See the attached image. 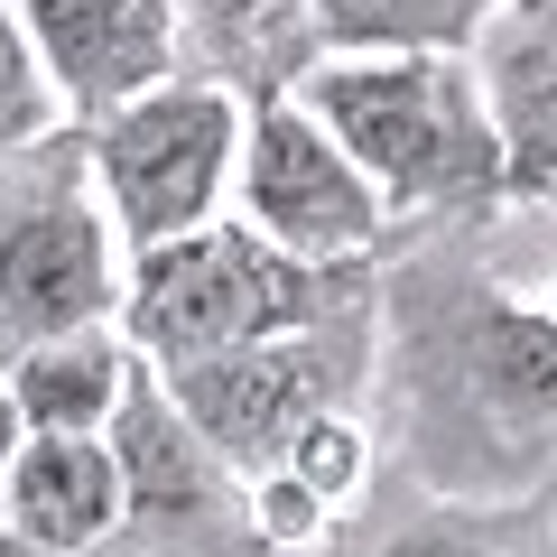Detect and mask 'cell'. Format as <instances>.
I'll use <instances>...</instances> for the list:
<instances>
[{
    "label": "cell",
    "instance_id": "1",
    "mask_svg": "<svg viewBox=\"0 0 557 557\" xmlns=\"http://www.w3.org/2000/svg\"><path fill=\"white\" fill-rule=\"evenodd\" d=\"M372 437L428 493L520 502L557 474V325L493 260L483 223L381 251Z\"/></svg>",
    "mask_w": 557,
    "mask_h": 557
},
{
    "label": "cell",
    "instance_id": "2",
    "mask_svg": "<svg viewBox=\"0 0 557 557\" xmlns=\"http://www.w3.org/2000/svg\"><path fill=\"white\" fill-rule=\"evenodd\" d=\"M298 102L381 186L399 242L428 223H483L520 196L474 57H317L298 75Z\"/></svg>",
    "mask_w": 557,
    "mask_h": 557
},
{
    "label": "cell",
    "instance_id": "3",
    "mask_svg": "<svg viewBox=\"0 0 557 557\" xmlns=\"http://www.w3.org/2000/svg\"><path fill=\"white\" fill-rule=\"evenodd\" d=\"M381 260H298L260 242L242 214H214L177 242H149L131 251V278H121V335H131L139 362H205L233 354V344L288 335V325H317L335 307L372 298Z\"/></svg>",
    "mask_w": 557,
    "mask_h": 557
},
{
    "label": "cell",
    "instance_id": "4",
    "mask_svg": "<svg viewBox=\"0 0 557 557\" xmlns=\"http://www.w3.org/2000/svg\"><path fill=\"white\" fill-rule=\"evenodd\" d=\"M121 278L131 251L102 214L84 121L0 149V362L84 325H121Z\"/></svg>",
    "mask_w": 557,
    "mask_h": 557
},
{
    "label": "cell",
    "instance_id": "5",
    "mask_svg": "<svg viewBox=\"0 0 557 557\" xmlns=\"http://www.w3.org/2000/svg\"><path fill=\"white\" fill-rule=\"evenodd\" d=\"M372 335H381V288L335 307V317H317V325H288V335L177 362L159 381L177 391V409L205 428V446L233 474H260V465L288 456V437H298L307 418L362 409V391H372Z\"/></svg>",
    "mask_w": 557,
    "mask_h": 557
},
{
    "label": "cell",
    "instance_id": "6",
    "mask_svg": "<svg viewBox=\"0 0 557 557\" xmlns=\"http://www.w3.org/2000/svg\"><path fill=\"white\" fill-rule=\"evenodd\" d=\"M242 121H251V102L205 75H168L149 94L112 102L102 121H84V159H94V186H102V214H112L121 251L177 242L233 205Z\"/></svg>",
    "mask_w": 557,
    "mask_h": 557
},
{
    "label": "cell",
    "instance_id": "7",
    "mask_svg": "<svg viewBox=\"0 0 557 557\" xmlns=\"http://www.w3.org/2000/svg\"><path fill=\"white\" fill-rule=\"evenodd\" d=\"M102 437H112L121 483H131V520H121L112 557H270L251 539L242 474L205 446V428L159 381V362L131 372V391H121V409H112Z\"/></svg>",
    "mask_w": 557,
    "mask_h": 557
},
{
    "label": "cell",
    "instance_id": "8",
    "mask_svg": "<svg viewBox=\"0 0 557 557\" xmlns=\"http://www.w3.org/2000/svg\"><path fill=\"white\" fill-rule=\"evenodd\" d=\"M233 214L260 242L298 251V260H381L399 242L381 186L362 177L354 149L298 94L251 102V121H242V168H233Z\"/></svg>",
    "mask_w": 557,
    "mask_h": 557
},
{
    "label": "cell",
    "instance_id": "9",
    "mask_svg": "<svg viewBox=\"0 0 557 557\" xmlns=\"http://www.w3.org/2000/svg\"><path fill=\"white\" fill-rule=\"evenodd\" d=\"M307 557H557V511H548V493L456 502V493L409 483L399 465H381L335 511L325 548H307Z\"/></svg>",
    "mask_w": 557,
    "mask_h": 557
},
{
    "label": "cell",
    "instance_id": "10",
    "mask_svg": "<svg viewBox=\"0 0 557 557\" xmlns=\"http://www.w3.org/2000/svg\"><path fill=\"white\" fill-rule=\"evenodd\" d=\"M10 10L65 121H102L112 102L177 75V0H10Z\"/></svg>",
    "mask_w": 557,
    "mask_h": 557
},
{
    "label": "cell",
    "instance_id": "11",
    "mask_svg": "<svg viewBox=\"0 0 557 557\" xmlns=\"http://www.w3.org/2000/svg\"><path fill=\"white\" fill-rule=\"evenodd\" d=\"M465 57L511 149V186L557 196V0H493Z\"/></svg>",
    "mask_w": 557,
    "mask_h": 557
},
{
    "label": "cell",
    "instance_id": "12",
    "mask_svg": "<svg viewBox=\"0 0 557 557\" xmlns=\"http://www.w3.org/2000/svg\"><path fill=\"white\" fill-rule=\"evenodd\" d=\"M0 520L57 557H112L121 520H131V483H121L112 437H28L20 428Z\"/></svg>",
    "mask_w": 557,
    "mask_h": 557
},
{
    "label": "cell",
    "instance_id": "13",
    "mask_svg": "<svg viewBox=\"0 0 557 557\" xmlns=\"http://www.w3.org/2000/svg\"><path fill=\"white\" fill-rule=\"evenodd\" d=\"M307 65H317V0H177V75L270 102L298 94Z\"/></svg>",
    "mask_w": 557,
    "mask_h": 557
},
{
    "label": "cell",
    "instance_id": "14",
    "mask_svg": "<svg viewBox=\"0 0 557 557\" xmlns=\"http://www.w3.org/2000/svg\"><path fill=\"white\" fill-rule=\"evenodd\" d=\"M139 354L121 325H84V335H57V344H28V354L0 362V399L28 437H102L131 391Z\"/></svg>",
    "mask_w": 557,
    "mask_h": 557
},
{
    "label": "cell",
    "instance_id": "15",
    "mask_svg": "<svg viewBox=\"0 0 557 557\" xmlns=\"http://www.w3.org/2000/svg\"><path fill=\"white\" fill-rule=\"evenodd\" d=\"M474 0H317V57H465Z\"/></svg>",
    "mask_w": 557,
    "mask_h": 557
},
{
    "label": "cell",
    "instance_id": "16",
    "mask_svg": "<svg viewBox=\"0 0 557 557\" xmlns=\"http://www.w3.org/2000/svg\"><path fill=\"white\" fill-rule=\"evenodd\" d=\"M57 121H65V102H57V84L38 75V47H28L20 10L0 0V149H28V139H47Z\"/></svg>",
    "mask_w": 557,
    "mask_h": 557
},
{
    "label": "cell",
    "instance_id": "17",
    "mask_svg": "<svg viewBox=\"0 0 557 557\" xmlns=\"http://www.w3.org/2000/svg\"><path fill=\"white\" fill-rule=\"evenodd\" d=\"M10 456H20V418H10V399H0V493H10Z\"/></svg>",
    "mask_w": 557,
    "mask_h": 557
},
{
    "label": "cell",
    "instance_id": "18",
    "mask_svg": "<svg viewBox=\"0 0 557 557\" xmlns=\"http://www.w3.org/2000/svg\"><path fill=\"white\" fill-rule=\"evenodd\" d=\"M0 557H57V548H38V539H20L10 520H0Z\"/></svg>",
    "mask_w": 557,
    "mask_h": 557
},
{
    "label": "cell",
    "instance_id": "19",
    "mask_svg": "<svg viewBox=\"0 0 557 557\" xmlns=\"http://www.w3.org/2000/svg\"><path fill=\"white\" fill-rule=\"evenodd\" d=\"M539 307H548V325H557V270H548V278H539Z\"/></svg>",
    "mask_w": 557,
    "mask_h": 557
},
{
    "label": "cell",
    "instance_id": "20",
    "mask_svg": "<svg viewBox=\"0 0 557 557\" xmlns=\"http://www.w3.org/2000/svg\"><path fill=\"white\" fill-rule=\"evenodd\" d=\"M539 493H548V511H557V474H548V483H539Z\"/></svg>",
    "mask_w": 557,
    "mask_h": 557
},
{
    "label": "cell",
    "instance_id": "21",
    "mask_svg": "<svg viewBox=\"0 0 557 557\" xmlns=\"http://www.w3.org/2000/svg\"><path fill=\"white\" fill-rule=\"evenodd\" d=\"M474 10H493V0H474Z\"/></svg>",
    "mask_w": 557,
    "mask_h": 557
}]
</instances>
